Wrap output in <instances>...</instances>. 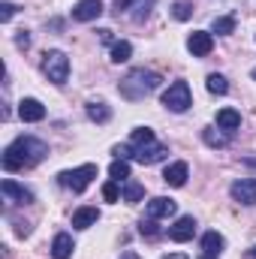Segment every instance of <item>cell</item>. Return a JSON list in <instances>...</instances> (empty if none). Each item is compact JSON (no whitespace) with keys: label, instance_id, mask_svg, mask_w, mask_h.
Listing matches in <instances>:
<instances>
[{"label":"cell","instance_id":"18","mask_svg":"<svg viewBox=\"0 0 256 259\" xmlns=\"http://www.w3.org/2000/svg\"><path fill=\"white\" fill-rule=\"evenodd\" d=\"M223 244H226V241H223L220 232H205V235H202V253H205V256H217V253L223 250Z\"/></svg>","mask_w":256,"mask_h":259},{"label":"cell","instance_id":"6","mask_svg":"<svg viewBox=\"0 0 256 259\" xmlns=\"http://www.w3.org/2000/svg\"><path fill=\"white\" fill-rule=\"evenodd\" d=\"M166 154H169V148H166V145H160V142H148V145H139V148H136L133 160H136V163H142V166H154V163H160Z\"/></svg>","mask_w":256,"mask_h":259},{"label":"cell","instance_id":"16","mask_svg":"<svg viewBox=\"0 0 256 259\" xmlns=\"http://www.w3.org/2000/svg\"><path fill=\"white\" fill-rule=\"evenodd\" d=\"M84 112H88V118L94 121V124H109V118H112V109L106 106V103H88L84 106Z\"/></svg>","mask_w":256,"mask_h":259},{"label":"cell","instance_id":"20","mask_svg":"<svg viewBox=\"0 0 256 259\" xmlns=\"http://www.w3.org/2000/svg\"><path fill=\"white\" fill-rule=\"evenodd\" d=\"M232 30H235V18L232 15H220V18L211 21V33H217V36H229Z\"/></svg>","mask_w":256,"mask_h":259},{"label":"cell","instance_id":"41","mask_svg":"<svg viewBox=\"0 0 256 259\" xmlns=\"http://www.w3.org/2000/svg\"><path fill=\"white\" fill-rule=\"evenodd\" d=\"M202 259H217V256H202Z\"/></svg>","mask_w":256,"mask_h":259},{"label":"cell","instance_id":"38","mask_svg":"<svg viewBox=\"0 0 256 259\" xmlns=\"http://www.w3.org/2000/svg\"><path fill=\"white\" fill-rule=\"evenodd\" d=\"M250 259H256V244H253V250H250Z\"/></svg>","mask_w":256,"mask_h":259},{"label":"cell","instance_id":"24","mask_svg":"<svg viewBox=\"0 0 256 259\" xmlns=\"http://www.w3.org/2000/svg\"><path fill=\"white\" fill-rule=\"evenodd\" d=\"M205 88H208L211 94H226V91H229V81H226L220 72H211V75L205 78Z\"/></svg>","mask_w":256,"mask_h":259},{"label":"cell","instance_id":"33","mask_svg":"<svg viewBox=\"0 0 256 259\" xmlns=\"http://www.w3.org/2000/svg\"><path fill=\"white\" fill-rule=\"evenodd\" d=\"M15 46H18V49H27V46H30V33H27V30H18Z\"/></svg>","mask_w":256,"mask_h":259},{"label":"cell","instance_id":"32","mask_svg":"<svg viewBox=\"0 0 256 259\" xmlns=\"http://www.w3.org/2000/svg\"><path fill=\"white\" fill-rule=\"evenodd\" d=\"M12 15H15V6H12V3H9V0H3V3H0V21H3V24H6V21H9V18H12Z\"/></svg>","mask_w":256,"mask_h":259},{"label":"cell","instance_id":"23","mask_svg":"<svg viewBox=\"0 0 256 259\" xmlns=\"http://www.w3.org/2000/svg\"><path fill=\"white\" fill-rule=\"evenodd\" d=\"M130 55H133V46H130L127 39H121V42H112V61H115V64H127Z\"/></svg>","mask_w":256,"mask_h":259},{"label":"cell","instance_id":"39","mask_svg":"<svg viewBox=\"0 0 256 259\" xmlns=\"http://www.w3.org/2000/svg\"><path fill=\"white\" fill-rule=\"evenodd\" d=\"M250 75H253V81H256V66H253V72H250Z\"/></svg>","mask_w":256,"mask_h":259},{"label":"cell","instance_id":"21","mask_svg":"<svg viewBox=\"0 0 256 259\" xmlns=\"http://www.w3.org/2000/svg\"><path fill=\"white\" fill-rule=\"evenodd\" d=\"M202 139H205V145H211V148H226V145H229V136L217 133V127H205L202 130Z\"/></svg>","mask_w":256,"mask_h":259},{"label":"cell","instance_id":"13","mask_svg":"<svg viewBox=\"0 0 256 259\" xmlns=\"http://www.w3.org/2000/svg\"><path fill=\"white\" fill-rule=\"evenodd\" d=\"M103 15V0H78L72 6V18L75 21H94Z\"/></svg>","mask_w":256,"mask_h":259},{"label":"cell","instance_id":"25","mask_svg":"<svg viewBox=\"0 0 256 259\" xmlns=\"http://www.w3.org/2000/svg\"><path fill=\"white\" fill-rule=\"evenodd\" d=\"M109 175H112V181H127L130 178V163L127 160H115V163L109 166Z\"/></svg>","mask_w":256,"mask_h":259},{"label":"cell","instance_id":"27","mask_svg":"<svg viewBox=\"0 0 256 259\" xmlns=\"http://www.w3.org/2000/svg\"><path fill=\"white\" fill-rule=\"evenodd\" d=\"M148 142H154V130H148V127L133 130V145H136V148H139V145H148Z\"/></svg>","mask_w":256,"mask_h":259},{"label":"cell","instance_id":"26","mask_svg":"<svg viewBox=\"0 0 256 259\" xmlns=\"http://www.w3.org/2000/svg\"><path fill=\"white\" fill-rule=\"evenodd\" d=\"M190 15H193V6L187 0H175V3H172V18H175V21H187Z\"/></svg>","mask_w":256,"mask_h":259},{"label":"cell","instance_id":"14","mask_svg":"<svg viewBox=\"0 0 256 259\" xmlns=\"http://www.w3.org/2000/svg\"><path fill=\"white\" fill-rule=\"evenodd\" d=\"M187 175H190L187 163H172V166H166L163 181H166L169 187H184V184H187Z\"/></svg>","mask_w":256,"mask_h":259},{"label":"cell","instance_id":"34","mask_svg":"<svg viewBox=\"0 0 256 259\" xmlns=\"http://www.w3.org/2000/svg\"><path fill=\"white\" fill-rule=\"evenodd\" d=\"M133 3H136V0H118V3H115V12H118V15H121V12H127Z\"/></svg>","mask_w":256,"mask_h":259},{"label":"cell","instance_id":"4","mask_svg":"<svg viewBox=\"0 0 256 259\" xmlns=\"http://www.w3.org/2000/svg\"><path fill=\"white\" fill-rule=\"evenodd\" d=\"M42 72L49 75V81L52 84H66V78H69V58H66L64 52H46L42 55Z\"/></svg>","mask_w":256,"mask_h":259},{"label":"cell","instance_id":"9","mask_svg":"<svg viewBox=\"0 0 256 259\" xmlns=\"http://www.w3.org/2000/svg\"><path fill=\"white\" fill-rule=\"evenodd\" d=\"M187 49H190L193 58H205L214 49V36L208 30H193L190 36H187Z\"/></svg>","mask_w":256,"mask_h":259},{"label":"cell","instance_id":"2","mask_svg":"<svg viewBox=\"0 0 256 259\" xmlns=\"http://www.w3.org/2000/svg\"><path fill=\"white\" fill-rule=\"evenodd\" d=\"M160 81H163V78H160V72H154V69H133L127 78L118 84V91H121L127 100L136 103V100H145L148 94H154V91L160 88Z\"/></svg>","mask_w":256,"mask_h":259},{"label":"cell","instance_id":"10","mask_svg":"<svg viewBox=\"0 0 256 259\" xmlns=\"http://www.w3.org/2000/svg\"><path fill=\"white\" fill-rule=\"evenodd\" d=\"M193 235H196V220H193L190 214L178 217V220H175V226H169V238H172V241H178V244L190 241Z\"/></svg>","mask_w":256,"mask_h":259},{"label":"cell","instance_id":"28","mask_svg":"<svg viewBox=\"0 0 256 259\" xmlns=\"http://www.w3.org/2000/svg\"><path fill=\"white\" fill-rule=\"evenodd\" d=\"M139 232H142V235H148V238H157V235H160V229H157V223H154L151 217H145V220L139 223Z\"/></svg>","mask_w":256,"mask_h":259},{"label":"cell","instance_id":"3","mask_svg":"<svg viewBox=\"0 0 256 259\" xmlns=\"http://www.w3.org/2000/svg\"><path fill=\"white\" fill-rule=\"evenodd\" d=\"M94 178H97V166H94V163H84V166H78V169L61 172V175H58V184L66 187V190H72V193H81V190L91 187Z\"/></svg>","mask_w":256,"mask_h":259},{"label":"cell","instance_id":"17","mask_svg":"<svg viewBox=\"0 0 256 259\" xmlns=\"http://www.w3.org/2000/svg\"><path fill=\"white\" fill-rule=\"evenodd\" d=\"M100 220V211L97 208H78L75 214H72V226L75 229H88V226H94Z\"/></svg>","mask_w":256,"mask_h":259},{"label":"cell","instance_id":"29","mask_svg":"<svg viewBox=\"0 0 256 259\" xmlns=\"http://www.w3.org/2000/svg\"><path fill=\"white\" fill-rule=\"evenodd\" d=\"M103 199H106V202H118V199H121L118 181H109V184H103Z\"/></svg>","mask_w":256,"mask_h":259},{"label":"cell","instance_id":"11","mask_svg":"<svg viewBox=\"0 0 256 259\" xmlns=\"http://www.w3.org/2000/svg\"><path fill=\"white\" fill-rule=\"evenodd\" d=\"M0 190H3V196H6L9 202H18V205H30V202H33V193H30L27 187L15 184L12 178H3V181H0Z\"/></svg>","mask_w":256,"mask_h":259},{"label":"cell","instance_id":"5","mask_svg":"<svg viewBox=\"0 0 256 259\" xmlns=\"http://www.w3.org/2000/svg\"><path fill=\"white\" fill-rule=\"evenodd\" d=\"M163 106L169 109V112H187L193 106V97H190V84L187 81H172L169 84V91L163 94Z\"/></svg>","mask_w":256,"mask_h":259},{"label":"cell","instance_id":"19","mask_svg":"<svg viewBox=\"0 0 256 259\" xmlns=\"http://www.w3.org/2000/svg\"><path fill=\"white\" fill-rule=\"evenodd\" d=\"M217 127H223V130H238L241 127V115L235 112V109H220L217 112Z\"/></svg>","mask_w":256,"mask_h":259},{"label":"cell","instance_id":"36","mask_svg":"<svg viewBox=\"0 0 256 259\" xmlns=\"http://www.w3.org/2000/svg\"><path fill=\"white\" fill-rule=\"evenodd\" d=\"M121 259H142L139 253H133V250H127V253H121Z\"/></svg>","mask_w":256,"mask_h":259},{"label":"cell","instance_id":"1","mask_svg":"<svg viewBox=\"0 0 256 259\" xmlns=\"http://www.w3.org/2000/svg\"><path fill=\"white\" fill-rule=\"evenodd\" d=\"M49 154V145L42 139H33V136H18L0 157L3 169L6 172H18V169H30L36 163H42Z\"/></svg>","mask_w":256,"mask_h":259},{"label":"cell","instance_id":"30","mask_svg":"<svg viewBox=\"0 0 256 259\" xmlns=\"http://www.w3.org/2000/svg\"><path fill=\"white\" fill-rule=\"evenodd\" d=\"M151 6H154V0H142V3L136 6L139 12H136L133 18H136V21H145V18H148V12H151Z\"/></svg>","mask_w":256,"mask_h":259},{"label":"cell","instance_id":"35","mask_svg":"<svg viewBox=\"0 0 256 259\" xmlns=\"http://www.w3.org/2000/svg\"><path fill=\"white\" fill-rule=\"evenodd\" d=\"M97 33H100V39H103V42H112V30H106V27H103V30H97Z\"/></svg>","mask_w":256,"mask_h":259},{"label":"cell","instance_id":"22","mask_svg":"<svg viewBox=\"0 0 256 259\" xmlns=\"http://www.w3.org/2000/svg\"><path fill=\"white\" fill-rule=\"evenodd\" d=\"M142 196H145V187H142V184H136V181H124V193H121V199H124L127 205H136Z\"/></svg>","mask_w":256,"mask_h":259},{"label":"cell","instance_id":"12","mask_svg":"<svg viewBox=\"0 0 256 259\" xmlns=\"http://www.w3.org/2000/svg\"><path fill=\"white\" fill-rule=\"evenodd\" d=\"M18 118H21V121H27V124H36V121H42V118H46V106H42L39 100L27 97V100H21V103H18Z\"/></svg>","mask_w":256,"mask_h":259},{"label":"cell","instance_id":"40","mask_svg":"<svg viewBox=\"0 0 256 259\" xmlns=\"http://www.w3.org/2000/svg\"><path fill=\"white\" fill-rule=\"evenodd\" d=\"M247 163H250V166H256V160H247Z\"/></svg>","mask_w":256,"mask_h":259},{"label":"cell","instance_id":"7","mask_svg":"<svg viewBox=\"0 0 256 259\" xmlns=\"http://www.w3.org/2000/svg\"><path fill=\"white\" fill-rule=\"evenodd\" d=\"M229 193H232V199L238 205H256V178H238V181H232Z\"/></svg>","mask_w":256,"mask_h":259},{"label":"cell","instance_id":"31","mask_svg":"<svg viewBox=\"0 0 256 259\" xmlns=\"http://www.w3.org/2000/svg\"><path fill=\"white\" fill-rule=\"evenodd\" d=\"M133 154H136V148H130V145H118L115 148V160H133Z\"/></svg>","mask_w":256,"mask_h":259},{"label":"cell","instance_id":"15","mask_svg":"<svg viewBox=\"0 0 256 259\" xmlns=\"http://www.w3.org/2000/svg\"><path fill=\"white\" fill-rule=\"evenodd\" d=\"M72 250H75L72 235L58 232V235H55V241H52V259H69V256H72Z\"/></svg>","mask_w":256,"mask_h":259},{"label":"cell","instance_id":"8","mask_svg":"<svg viewBox=\"0 0 256 259\" xmlns=\"http://www.w3.org/2000/svg\"><path fill=\"white\" fill-rule=\"evenodd\" d=\"M175 211H178V205H175V199H169V196H157V199H151V202L145 205V217H151V220L172 217Z\"/></svg>","mask_w":256,"mask_h":259},{"label":"cell","instance_id":"37","mask_svg":"<svg viewBox=\"0 0 256 259\" xmlns=\"http://www.w3.org/2000/svg\"><path fill=\"white\" fill-rule=\"evenodd\" d=\"M163 259H187L184 253H169V256H163Z\"/></svg>","mask_w":256,"mask_h":259}]
</instances>
